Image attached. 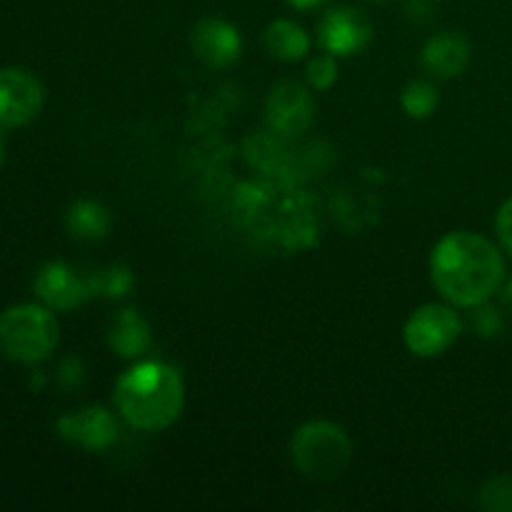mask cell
<instances>
[{"label": "cell", "instance_id": "obj_15", "mask_svg": "<svg viewBox=\"0 0 512 512\" xmlns=\"http://www.w3.org/2000/svg\"><path fill=\"white\" fill-rule=\"evenodd\" d=\"M265 48L273 58L283 60V63H295L308 55L310 38L293 20H275L265 30Z\"/></svg>", "mask_w": 512, "mask_h": 512}, {"label": "cell", "instance_id": "obj_25", "mask_svg": "<svg viewBox=\"0 0 512 512\" xmlns=\"http://www.w3.org/2000/svg\"><path fill=\"white\" fill-rule=\"evenodd\" d=\"M510 300H512V283H510Z\"/></svg>", "mask_w": 512, "mask_h": 512}, {"label": "cell", "instance_id": "obj_11", "mask_svg": "<svg viewBox=\"0 0 512 512\" xmlns=\"http://www.w3.org/2000/svg\"><path fill=\"white\" fill-rule=\"evenodd\" d=\"M190 43H193L195 58L203 60L210 68H228L240 58V50H243L238 28L220 18L200 20Z\"/></svg>", "mask_w": 512, "mask_h": 512}, {"label": "cell", "instance_id": "obj_10", "mask_svg": "<svg viewBox=\"0 0 512 512\" xmlns=\"http://www.w3.org/2000/svg\"><path fill=\"white\" fill-rule=\"evenodd\" d=\"M33 288L40 303L48 305L50 310H60V313L80 308L90 298L88 280L80 278L70 265L60 263V260H53L38 270Z\"/></svg>", "mask_w": 512, "mask_h": 512}, {"label": "cell", "instance_id": "obj_3", "mask_svg": "<svg viewBox=\"0 0 512 512\" xmlns=\"http://www.w3.org/2000/svg\"><path fill=\"white\" fill-rule=\"evenodd\" d=\"M60 328L48 305H13L0 313V350L5 358L35 365L58 348Z\"/></svg>", "mask_w": 512, "mask_h": 512}, {"label": "cell", "instance_id": "obj_1", "mask_svg": "<svg viewBox=\"0 0 512 512\" xmlns=\"http://www.w3.org/2000/svg\"><path fill=\"white\" fill-rule=\"evenodd\" d=\"M435 288L448 303L478 308L488 303L505 275L503 255L488 238L470 230L450 233L435 245L430 258Z\"/></svg>", "mask_w": 512, "mask_h": 512}, {"label": "cell", "instance_id": "obj_19", "mask_svg": "<svg viewBox=\"0 0 512 512\" xmlns=\"http://www.w3.org/2000/svg\"><path fill=\"white\" fill-rule=\"evenodd\" d=\"M305 78H308L310 88L313 90L333 88L335 80H338V60H335V55L328 53L310 60L308 70H305Z\"/></svg>", "mask_w": 512, "mask_h": 512}, {"label": "cell", "instance_id": "obj_9", "mask_svg": "<svg viewBox=\"0 0 512 512\" xmlns=\"http://www.w3.org/2000/svg\"><path fill=\"white\" fill-rule=\"evenodd\" d=\"M370 35V20L355 8H333L323 15L318 28L320 45L335 58L360 53L370 43Z\"/></svg>", "mask_w": 512, "mask_h": 512}, {"label": "cell", "instance_id": "obj_6", "mask_svg": "<svg viewBox=\"0 0 512 512\" xmlns=\"http://www.w3.org/2000/svg\"><path fill=\"white\" fill-rule=\"evenodd\" d=\"M43 98V85L30 70H0V125L3 128H20L38 118Z\"/></svg>", "mask_w": 512, "mask_h": 512}, {"label": "cell", "instance_id": "obj_24", "mask_svg": "<svg viewBox=\"0 0 512 512\" xmlns=\"http://www.w3.org/2000/svg\"><path fill=\"white\" fill-rule=\"evenodd\" d=\"M3 128V125H0ZM3 155H5V145H3V135H0V165H3Z\"/></svg>", "mask_w": 512, "mask_h": 512}, {"label": "cell", "instance_id": "obj_4", "mask_svg": "<svg viewBox=\"0 0 512 512\" xmlns=\"http://www.w3.org/2000/svg\"><path fill=\"white\" fill-rule=\"evenodd\" d=\"M290 455L298 473L325 483V480L340 478L348 470L353 460V443L340 425L313 420L293 435Z\"/></svg>", "mask_w": 512, "mask_h": 512}, {"label": "cell", "instance_id": "obj_18", "mask_svg": "<svg viewBox=\"0 0 512 512\" xmlns=\"http://www.w3.org/2000/svg\"><path fill=\"white\" fill-rule=\"evenodd\" d=\"M480 505L493 512H512V475L503 473L490 478L480 488Z\"/></svg>", "mask_w": 512, "mask_h": 512}, {"label": "cell", "instance_id": "obj_2", "mask_svg": "<svg viewBox=\"0 0 512 512\" xmlns=\"http://www.w3.org/2000/svg\"><path fill=\"white\" fill-rule=\"evenodd\" d=\"M120 418L145 433L170 428L185 405V385L175 368L160 360H145L120 375L115 385Z\"/></svg>", "mask_w": 512, "mask_h": 512}, {"label": "cell", "instance_id": "obj_5", "mask_svg": "<svg viewBox=\"0 0 512 512\" xmlns=\"http://www.w3.org/2000/svg\"><path fill=\"white\" fill-rule=\"evenodd\" d=\"M460 333L463 323L450 305L428 303L410 315L403 338L410 353L418 358H438L458 343Z\"/></svg>", "mask_w": 512, "mask_h": 512}, {"label": "cell", "instance_id": "obj_22", "mask_svg": "<svg viewBox=\"0 0 512 512\" xmlns=\"http://www.w3.org/2000/svg\"><path fill=\"white\" fill-rule=\"evenodd\" d=\"M60 383L68 385V388L83 383V365H80V360L70 358L60 365Z\"/></svg>", "mask_w": 512, "mask_h": 512}, {"label": "cell", "instance_id": "obj_17", "mask_svg": "<svg viewBox=\"0 0 512 512\" xmlns=\"http://www.w3.org/2000/svg\"><path fill=\"white\" fill-rule=\"evenodd\" d=\"M438 103V90L430 83H425V80H413V83L403 90V95H400V105H403L405 113H408L410 118L418 120L430 118V115L435 113V108H438Z\"/></svg>", "mask_w": 512, "mask_h": 512}, {"label": "cell", "instance_id": "obj_13", "mask_svg": "<svg viewBox=\"0 0 512 512\" xmlns=\"http://www.w3.org/2000/svg\"><path fill=\"white\" fill-rule=\"evenodd\" d=\"M153 343L150 325L135 310H123L115 315L113 325L108 328V345L120 358H140Z\"/></svg>", "mask_w": 512, "mask_h": 512}, {"label": "cell", "instance_id": "obj_14", "mask_svg": "<svg viewBox=\"0 0 512 512\" xmlns=\"http://www.w3.org/2000/svg\"><path fill=\"white\" fill-rule=\"evenodd\" d=\"M65 228L75 240L83 243H95L110 233V213L95 200H78L68 208L65 215Z\"/></svg>", "mask_w": 512, "mask_h": 512}, {"label": "cell", "instance_id": "obj_8", "mask_svg": "<svg viewBox=\"0 0 512 512\" xmlns=\"http://www.w3.org/2000/svg\"><path fill=\"white\" fill-rule=\"evenodd\" d=\"M315 100L308 88L298 83H280L270 90L265 103V120L275 133L300 135L313 125Z\"/></svg>", "mask_w": 512, "mask_h": 512}, {"label": "cell", "instance_id": "obj_7", "mask_svg": "<svg viewBox=\"0 0 512 512\" xmlns=\"http://www.w3.org/2000/svg\"><path fill=\"white\" fill-rule=\"evenodd\" d=\"M55 430H58V435L65 443L90 450V453L108 450L120 435L115 415L110 410L98 408V405H88V408H80L63 415L55 423Z\"/></svg>", "mask_w": 512, "mask_h": 512}, {"label": "cell", "instance_id": "obj_12", "mask_svg": "<svg viewBox=\"0 0 512 512\" xmlns=\"http://www.w3.org/2000/svg\"><path fill=\"white\" fill-rule=\"evenodd\" d=\"M423 63L438 78H458L470 63V43L460 33H438L423 48Z\"/></svg>", "mask_w": 512, "mask_h": 512}, {"label": "cell", "instance_id": "obj_23", "mask_svg": "<svg viewBox=\"0 0 512 512\" xmlns=\"http://www.w3.org/2000/svg\"><path fill=\"white\" fill-rule=\"evenodd\" d=\"M290 3H293L295 8H315V5L325 3V0H290Z\"/></svg>", "mask_w": 512, "mask_h": 512}, {"label": "cell", "instance_id": "obj_20", "mask_svg": "<svg viewBox=\"0 0 512 512\" xmlns=\"http://www.w3.org/2000/svg\"><path fill=\"white\" fill-rule=\"evenodd\" d=\"M483 305H478L480 310L475 313V328H478L483 335L500 333V330H503V318H500L495 308H483Z\"/></svg>", "mask_w": 512, "mask_h": 512}, {"label": "cell", "instance_id": "obj_21", "mask_svg": "<svg viewBox=\"0 0 512 512\" xmlns=\"http://www.w3.org/2000/svg\"><path fill=\"white\" fill-rule=\"evenodd\" d=\"M495 228H498V235L505 248L512 253V198L500 208L498 218H495Z\"/></svg>", "mask_w": 512, "mask_h": 512}, {"label": "cell", "instance_id": "obj_16", "mask_svg": "<svg viewBox=\"0 0 512 512\" xmlns=\"http://www.w3.org/2000/svg\"><path fill=\"white\" fill-rule=\"evenodd\" d=\"M85 280H88L90 298H123L133 288V273H130V268L118 263L95 270Z\"/></svg>", "mask_w": 512, "mask_h": 512}]
</instances>
